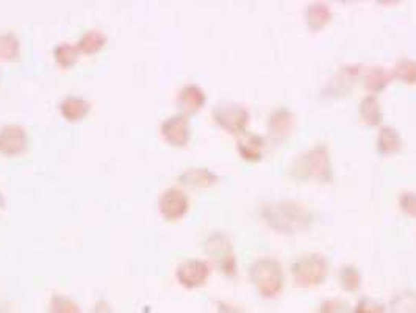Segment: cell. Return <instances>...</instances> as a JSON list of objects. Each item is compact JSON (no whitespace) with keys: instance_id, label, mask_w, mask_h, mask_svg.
Instances as JSON below:
<instances>
[{"instance_id":"14","label":"cell","mask_w":416,"mask_h":313,"mask_svg":"<svg viewBox=\"0 0 416 313\" xmlns=\"http://www.w3.org/2000/svg\"><path fill=\"white\" fill-rule=\"evenodd\" d=\"M267 143L264 138L257 135V133H242L236 141V150L242 160L246 161H260L263 156V150Z\"/></svg>"},{"instance_id":"26","label":"cell","mask_w":416,"mask_h":313,"mask_svg":"<svg viewBox=\"0 0 416 313\" xmlns=\"http://www.w3.org/2000/svg\"><path fill=\"white\" fill-rule=\"evenodd\" d=\"M393 313H416V293L406 292L396 294L391 303Z\"/></svg>"},{"instance_id":"27","label":"cell","mask_w":416,"mask_h":313,"mask_svg":"<svg viewBox=\"0 0 416 313\" xmlns=\"http://www.w3.org/2000/svg\"><path fill=\"white\" fill-rule=\"evenodd\" d=\"M399 210L408 218H416V193L415 191H402L397 199Z\"/></svg>"},{"instance_id":"17","label":"cell","mask_w":416,"mask_h":313,"mask_svg":"<svg viewBox=\"0 0 416 313\" xmlns=\"http://www.w3.org/2000/svg\"><path fill=\"white\" fill-rule=\"evenodd\" d=\"M178 181L191 188H210L218 183V176L207 168H188L180 174Z\"/></svg>"},{"instance_id":"4","label":"cell","mask_w":416,"mask_h":313,"mask_svg":"<svg viewBox=\"0 0 416 313\" xmlns=\"http://www.w3.org/2000/svg\"><path fill=\"white\" fill-rule=\"evenodd\" d=\"M329 274L327 259L320 252H307L299 256L291 265V276L298 287L310 288L321 285Z\"/></svg>"},{"instance_id":"11","label":"cell","mask_w":416,"mask_h":313,"mask_svg":"<svg viewBox=\"0 0 416 313\" xmlns=\"http://www.w3.org/2000/svg\"><path fill=\"white\" fill-rule=\"evenodd\" d=\"M161 135H163L165 141L169 143L171 146L176 148H185L189 143V137H191V129H189L188 118L183 114H176L167 118L163 124H161Z\"/></svg>"},{"instance_id":"16","label":"cell","mask_w":416,"mask_h":313,"mask_svg":"<svg viewBox=\"0 0 416 313\" xmlns=\"http://www.w3.org/2000/svg\"><path fill=\"white\" fill-rule=\"evenodd\" d=\"M402 138L395 127L391 125H382L377 132V138H375V148L377 152L384 156L395 155L402 149Z\"/></svg>"},{"instance_id":"18","label":"cell","mask_w":416,"mask_h":313,"mask_svg":"<svg viewBox=\"0 0 416 313\" xmlns=\"http://www.w3.org/2000/svg\"><path fill=\"white\" fill-rule=\"evenodd\" d=\"M358 116L362 123L368 127H377L382 123V107L377 97L373 94L363 97L358 105Z\"/></svg>"},{"instance_id":"9","label":"cell","mask_w":416,"mask_h":313,"mask_svg":"<svg viewBox=\"0 0 416 313\" xmlns=\"http://www.w3.org/2000/svg\"><path fill=\"white\" fill-rule=\"evenodd\" d=\"M294 113L290 108L287 107H275L273 112L269 113L267 127H268V135L271 141L280 144L291 135L294 129Z\"/></svg>"},{"instance_id":"30","label":"cell","mask_w":416,"mask_h":313,"mask_svg":"<svg viewBox=\"0 0 416 313\" xmlns=\"http://www.w3.org/2000/svg\"><path fill=\"white\" fill-rule=\"evenodd\" d=\"M344 309V304L338 299H329L321 304V313H340Z\"/></svg>"},{"instance_id":"1","label":"cell","mask_w":416,"mask_h":313,"mask_svg":"<svg viewBox=\"0 0 416 313\" xmlns=\"http://www.w3.org/2000/svg\"><path fill=\"white\" fill-rule=\"evenodd\" d=\"M263 223L282 235L307 232L313 224V213L299 201H269L260 207Z\"/></svg>"},{"instance_id":"19","label":"cell","mask_w":416,"mask_h":313,"mask_svg":"<svg viewBox=\"0 0 416 313\" xmlns=\"http://www.w3.org/2000/svg\"><path fill=\"white\" fill-rule=\"evenodd\" d=\"M391 72L386 71L384 66H371L365 72V88L369 94L375 96L382 92L391 83Z\"/></svg>"},{"instance_id":"21","label":"cell","mask_w":416,"mask_h":313,"mask_svg":"<svg viewBox=\"0 0 416 313\" xmlns=\"http://www.w3.org/2000/svg\"><path fill=\"white\" fill-rule=\"evenodd\" d=\"M391 77L406 85H416V60L402 57L391 69Z\"/></svg>"},{"instance_id":"13","label":"cell","mask_w":416,"mask_h":313,"mask_svg":"<svg viewBox=\"0 0 416 313\" xmlns=\"http://www.w3.org/2000/svg\"><path fill=\"white\" fill-rule=\"evenodd\" d=\"M205 101L207 97L204 90L196 83L185 85L177 96V105L183 116L198 113L205 105Z\"/></svg>"},{"instance_id":"31","label":"cell","mask_w":416,"mask_h":313,"mask_svg":"<svg viewBox=\"0 0 416 313\" xmlns=\"http://www.w3.org/2000/svg\"><path fill=\"white\" fill-rule=\"evenodd\" d=\"M218 312L219 313H245L240 309V307H236L233 304H229V303H219Z\"/></svg>"},{"instance_id":"32","label":"cell","mask_w":416,"mask_h":313,"mask_svg":"<svg viewBox=\"0 0 416 313\" xmlns=\"http://www.w3.org/2000/svg\"><path fill=\"white\" fill-rule=\"evenodd\" d=\"M2 205H3V198H2V194H0V208H2Z\"/></svg>"},{"instance_id":"23","label":"cell","mask_w":416,"mask_h":313,"mask_svg":"<svg viewBox=\"0 0 416 313\" xmlns=\"http://www.w3.org/2000/svg\"><path fill=\"white\" fill-rule=\"evenodd\" d=\"M79 49L77 46H72L69 43H61L55 48V60L59 63V66L63 69H69L75 65L79 58Z\"/></svg>"},{"instance_id":"15","label":"cell","mask_w":416,"mask_h":313,"mask_svg":"<svg viewBox=\"0 0 416 313\" xmlns=\"http://www.w3.org/2000/svg\"><path fill=\"white\" fill-rule=\"evenodd\" d=\"M332 10L326 2H311L305 8V22L311 33H320L331 24Z\"/></svg>"},{"instance_id":"25","label":"cell","mask_w":416,"mask_h":313,"mask_svg":"<svg viewBox=\"0 0 416 313\" xmlns=\"http://www.w3.org/2000/svg\"><path fill=\"white\" fill-rule=\"evenodd\" d=\"M19 55V39L13 33L0 34V58L14 60Z\"/></svg>"},{"instance_id":"3","label":"cell","mask_w":416,"mask_h":313,"mask_svg":"<svg viewBox=\"0 0 416 313\" xmlns=\"http://www.w3.org/2000/svg\"><path fill=\"white\" fill-rule=\"evenodd\" d=\"M253 287L263 298H275L283 288V268L274 257H260L253 260L249 268Z\"/></svg>"},{"instance_id":"10","label":"cell","mask_w":416,"mask_h":313,"mask_svg":"<svg viewBox=\"0 0 416 313\" xmlns=\"http://www.w3.org/2000/svg\"><path fill=\"white\" fill-rule=\"evenodd\" d=\"M210 274V266L207 262L199 259L185 260L177 266L176 276L177 281L182 283L185 288H196L204 285Z\"/></svg>"},{"instance_id":"12","label":"cell","mask_w":416,"mask_h":313,"mask_svg":"<svg viewBox=\"0 0 416 313\" xmlns=\"http://www.w3.org/2000/svg\"><path fill=\"white\" fill-rule=\"evenodd\" d=\"M27 149V133L21 125H5L0 130V154L14 156Z\"/></svg>"},{"instance_id":"20","label":"cell","mask_w":416,"mask_h":313,"mask_svg":"<svg viewBox=\"0 0 416 313\" xmlns=\"http://www.w3.org/2000/svg\"><path fill=\"white\" fill-rule=\"evenodd\" d=\"M90 108L91 103L88 101L82 99V97L69 96L61 102L60 112L67 121H80L90 113Z\"/></svg>"},{"instance_id":"29","label":"cell","mask_w":416,"mask_h":313,"mask_svg":"<svg viewBox=\"0 0 416 313\" xmlns=\"http://www.w3.org/2000/svg\"><path fill=\"white\" fill-rule=\"evenodd\" d=\"M354 313H384V305L374 299L363 298L358 301Z\"/></svg>"},{"instance_id":"2","label":"cell","mask_w":416,"mask_h":313,"mask_svg":"<svg viewBox=\"0 0 416 313\" xmlns=\"http://www.w3.org/2000/svg\"><path fill=\"white\" fill-rule=\"evenodd\" d=\"M288 176L298 182H316L322 185L333 183V166L331 149L326 143L315 144L313 148L298 155L290 165Z\"/></svg>"},{"instance_id":"6","label":"cell","mask_w":416,"mask_h":313,"mask_svg":"<svg viewBox=\"0 0 416 313\" xmlns=\"http://www.w3.org/2000/svg\"><path fill=\"white\" fill-rule=\"evenodd\" d=\"M211 118L222 130L232 135H242L249 125L251 113L236 102H221L211 110Z\"/></svg>"},{"instance_id":"22","label":"cell","mask_w":416,"mask_h":313,"mask_svg":"<svg viewBox=\"0 0 416 313\" xmlns=\"http://www.w3.org/2000/svg\"><path fill=\"white\" fill-rule=\"evenodd\" d=\"M107 43V37L101 30H88L83 33V37L80 38L77 43L79 52L86 55H92L96 52H99Z\"/></svg>"},{"instance_id":"5","label":"cell","mask_w":416,"mask_h":313,"mask_svg":"<svg viewBox=\"0 0 416 313\" xmlns=\"http://www.w3.org/2000/svg\"><path fill=\"white\" fill-rule=\"evenodd\" d=\"M205 252L222 274L229 277L236 276L238 265H236L232 240L229 239L227 234L213 232V234L208 235V239L205 240Z\"/></svg>"},{"instance_id":"28","label":"cell","mask_w":416,"mask_h":313,"mask_svg":"<svg viewBox=\"0 0 416 313\" xmlns=\"http://www.w3.org/2000/svg\"><path fill=\"white\" fill-rule=\"evenodd\" d=\"M50 313H79V307L65 296H54L50 303Z\"/></svg>"},{"instance_id":"7","label":"cell","mask_w":416,"mask_h":313,"mask_svg":"<svg viewBox=\"0 0 416 313\" xmlns=\"http://www.w3.org/2000/svg\"><path fill=\"white\" fill-rule=\"evenodd\" d=\"M362 74L360 65H344L332 75V79L322 88L321 94L326 99H340L348 96L354 90L358 77Z\"/></svg>"},{"instance_id":"8","label":"cell","mask_w":416,"mask_h":313,"mask_svg":"<svg viewBox=\"0 0 416 313\" xmlns=\"http://www.w3.org/2000/svg\"><path fill=\"white\" fill-rule=\"evenodd\" d=\"M188 207V196L185 194V191L176 187L165 190L158 199V210L161 216L167 219V221H178V219H182L187 214Z\"/></svg>"},{"instance_id":"24","label":"cell","mask_w":416,"mask_h":313,"mask_svg":"<svg viewBox=\"0 0 416 313\" xmlns=\"http://www.w3.org/2000/svg\"><path fill=\"white\" fill-rule=\"evenodd\" d=\"M340 285L346 292H357L362 285V276L354 265H344L340 268Z\"/></svg>"}]
</instances>
